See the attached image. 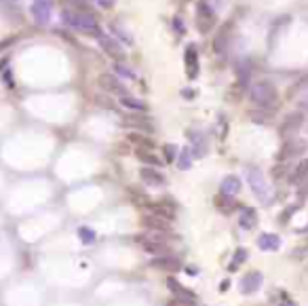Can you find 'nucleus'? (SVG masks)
Returning a JSON list of instances; mask_svg holds the SVG:
<instances>
[{"label": "nucleus", "instance_id": "obj_17", "mask_svg": "<svg viewBox=\"0 0 308 306\" xmlns=\"http://www.w3.org/2000/svg\"><path fill=\"white\" fill-rule=\"evenodd\" d=\"M258 247L262 251H277L281 247V239L272 232H264V234L258 236Z\"/></svg>", "mask_w": 308, "mask_h": 306}, {"label": "nucleus", "instance_id": "obj_22", "mask_svg": "<svg viewBox=\"0 0 308 306\" xmlns=\"http://www.w3.org/2000/svg\"><path fill=\"white\" fill-rule=\"evenodd\" d=\"M135 157H138L142 163H146V165H152V167H157V165H161V159L154 155L152 150H146V148H138L135 150Z\"/></svg>", "mask_w": 308, "mask_h": 306}, {"label": "nucleus", "instance_id": "obj_5", "mask_svg": "<svg viewBox=\"0 0 308 306\" xmlns=\"http://www.w3.org/2000/svg\"><path fill=\"white\" fill-rule=\"evenodd\" d=\"M97 40H99L101 49H104V53H106L108 57H112L114 61H123V59H125V51H123L121 42H116L112 36H106V34H101Z\"/></svg>", "mask_w": 308, "mask_h": 306}, {"label": "nucleus", "instance_id": "obj_11", "mask_svg": "<svg viewBox=\"0 0 308 306\" xmlns=\"http://www.w3.org/2000/svg\"><path fill=\"white\" fill-rule=\"evenodd\" d=\"M123 123L127 127H135V129H142V131H154V123L148 114H127L123 116Z\"/></svg>", "mask_w": 308, "mask_h": 306}, {"label": "nucleus", "instance_id": "obj_12", "mask_svg": "<svg viewBox=\"0 0 308 306\" xmlns=\"http://www.w3.org/2000/svg\"><path fill=\"white\" fill-rule=\"evenodd\" d=\"M188 135V140H190L192 144V155L194 157H205V152H207V138H205V133L203 131H196V129H190L186 133Z\"/></svg>", "mask_w": 308, "mask_h": 306}, {"label": "nucleus", "instance_id": "obj_10", "mask_svg": "<svg viewBox=\"0 0 308 306\" xmlns=\"http://www.w3.org/2000/svg\"><path fill=\"white\" fill-rule=\"evenodd\" d=\"M99 87L104 89V91H108V93H114V95H127V89H125V84L118 80L116 76H112V74H101L99 76Z\"/></svg>", "mask_w": 308, "mask_h": 306}, {"label": "nucleus", "instance_id": "obj_20", "mask_svg": "<svg viewBox=\"0 0 308 306\" xmlns=\"http://www.w3.org/2000/svg\"><path fill=\"white\" fill-rule=\"evenodd\" d=\"M238 224H241L243 230L255 228V224H258V213H255V209L253 207H245L241 211V217H238Z\"/></svg>", "mask_w": 308, "mask_h": 306}, {"label": "nucleus", "instance_id": "obj_36", "mask_svg": "<svg viewBox=\"0 0 308 306\" xmlns=\"http://www.w3.org/2000/svg\"><path fill=\"white\" fill-rule=\"evenodd\" d=\"M97 104L106 106V108H112V101H110V99H104V95H97Z\"/></svg>", "mask_w": 308, "mask_h": 306}, {"label": "nucleus", "instance_id": "obj_16", "mask_svg": "<svg viewBox=\"0 0 308 306\" xmlns=\"http://www.w3.org/2000/svg\"><path fill=\"white\" fill-rule=\"evenodd\" d=\"M304 123V114L302 112H292L285 116V121L281 123V135H289V133H296Z\"/></svg>", "mask_w": 308, "mask_h": 306}, {"label": "nucleus", "instance_id": "obj_2", "mask_svg": "<svg viewBox=\"0 0 308 306\" xmlns=\"http://www.w3.org/2000/svg\"><path fill=\"white\" fill-rule=\"evenodd\" d=\"M251 101L255 106H260L264 110H270V108H275L277 106V89L272 87V82L268 80H260V82H255L253 87H251V93H249Z\"/></svg>", "mask_w": 308, "mask_h": 306}, {"label": "nucleus", "instance_id": "obj_27", "mask_svg": "<svg viewBox=\"0 0 308 306\" xmlns=\"http://www.w3.org/2000/svg\"><path fill=\"white\" fill-rule=\"evenodd\" d=\"M215 205L219 207V211H224V213H230V211L234 209V201H232V196L219 194V196L215 199Z\"/></svg>", "mask_w": 308, "mask_h": 306}, {"label": "nucleus", "instance_id": "obj_4", "mask_svg": "<svg viewBox=\"0 0 308 306\" xmlns=\"http://www.w3.org/2000/svg\"><path fill=\"white\" fill-rule=\"evenodd\" d=\"M194 24H196V30L201 34H207L213 26H215V11L209 7V3H196V17H194Z\"/></svg>", "mask_w": 308, "mask_h": 306}, {"label": "nucleus", "instance_id": "obj_13", "mask_svg": "<svg viewBox=\"0 0 308 306\" xmlns=\"http://www.w3.org/2000/svg\"><path fill=\"white\" fill-rule=\"evenodd\" d=\"M152 268H159V270H167V273H175V270L182 268V260L175 258V256H159V258H154L152 262Z\"/></svg>", "mask_w": 308, "mask_h": 306}, {"label": "nucleus", "instance_id": "obj_3", "mask_svg": "<svg viewBox=\"0 0 308 306\" xmlns=\"http://www.w3.org/2000/svg\"><path fill=\"white\" fill-rule=\"evenodd\" d=\"M247 182H249V186H251L253 194L258 196L262 203H268V201H270V188H268V184H266V180H264V176H262L260 169L249 167V169H247Z\"/></svg>", "mask_w": 308, "mask_h": 306}, {"label": "nucleus", "instance_id": "obj_29", "mask_svg": "<svg viewBox=\"0 0 308 306\" xmlns=\"http://www.w3.org/2000/svg\"><path fill=\"white\" fill-rule=\"evenodd\" d=\"M78 236H80V241H82L84 245L95 243V232H93L91 228H87V226H80V228H78Z\"/></svg>", "mask_w": 308, "mask_h": 306}, {"label": "nucleus", "instance_id": "obj_8", "mask_svg": "<svg viewBox=\"0 0 308 306\" xmlns=\"http://www.w3.org/2000/svg\"><path fill=\"white\" fill-rule=\"evenodd\" d=\"M167 287L175 294V300H180V302H184V304H190V306L196 302V296H194L190 290H186V287H184L180 281H175V279L169 277V279H167Z\"/></svg>", "mask_w": 308, "mask_h": 306}, {"label": "nucleus", "instance_id": "obj_14", "mask_svg": "<svg viewBox=\"0 0 308 306\" xmlns=\"http://www.w3.org/2000/svg\"><path fill=\"white\" fill-rule=\"evenodd\" d=\"M306 150V144L302 142V140H289L285 146H283V150L279 152V157H277V161H287V159H294V157H298V155H302V152Z\"/></svg>", "mask_w": 308, "mask_h": 306}, {"label": "nucleus", "instance_id": "obj_9", "mask_svg": "<svg viewBox=\"0 0 308 306\" xmlns=\"http://www.w3.org/2000/svg\"><path fill=\"white\" fill-rule=\"evenodd\" d=\"M184 61H186V74H188V78H196L199 76V49L194 45H188L186 47Z\"/></svg>", "mask_w": 308, "mask_h": 306}, {"label": "nucleus", "instance_id": "obj_34", "mask_svg": "<svg viewBox=\"0 0 308 306\" xmlns=\"http://www.w3.org/2000/svg\"><path fill=\"white\" fill-rule=\"evenodd\" d=\"M173 30L180 34H186V26H184V21H182V17H173Z\"/></svg>", "mask_w": 308, "mask_h": 306}, {"label": "nucleus", "instance_id": "obj_28", "mask_svg": "<svg viewBox=\"0 0 308 306\" xmlns=\"http://www.w3.org/2000/svg\"><path fill=\"white\" fill-rule=\"evenodd\" d=\"M190 155H192V152H190V148H184V150L180 152L178 167H180V169H184V171H186V169H190V165H192V159H190Z\"/></svg>", "mask_w": 308, "mask_h": 306}, {"label": "nucleus", "instance_id": "obj_15", "mask_svg": "<svg viewBox=\"0 0 308 306\" xmlns=\"http://www.w3.org/2000/svg\"><path fill=\"white\" fill-rule=\"evenodd\" d=\"M142 224L146 228H150V230L167 232L171 222H169V220H165V217H161V215H157V213H146V215H142Z\"/></svg>", "mask_w": 308, "mask_h": 306}, {"label": "nucleus", "instance_id": "obj_38", "mask_svg": "<svg viewBox=\"0 0 308 306\" xmlns=\"http://www.w3.org/2000/svg\"><path fill=\"white\" fill-rule=\"evenodd\" d=\"M228 287H230V281H228V279H226V281H222V283H219V290H222V292H226V290H228Z\"/></svg>", "mask_w": 308, "mask_h": 306}, {"label": "nucleus", "instance_id": "obj_25", "mask_svg": "<svg viewBox=\"0 0 308 306\" xmlns=\"http://www.w3.org/2000/svg\"><path fill=\"white\" fill-rule=\"evenodd\" d=\"M228 32H230V30L224 26V28H222V32L213 38V51H215V53H224V51H226V45H228Z\"/></svg>", "mask_w": 308, "mask_h": 306}, {"label": "nucleus", "instance_id": "obj_24", "mask_svg": "<svg viewBox=\"0 0 308 306\" xmlns=\"http://www.w3.org/2000/svg\"><path fill=\"white\" fill-rule=\"evenodd\" d=\"M121 106H125V108H129V110H135V112H146V104H144V101L131 97L129 93L121 97Z\"/></svg>", "mask_w": 308, "mask_h": 306}, {"label": "nucleus", "instance_id": "obj_19", "mask_svg": "<svg viewBox=\"0 0 308 306\" xmlns=\"http://www.w3.org/2000/svg\"><path fill=\"white\" fill-rule=\"evenodd\" d=\"M140 176H142V182H146L150 186H163L165 184V176L159 173L157 169H152V167H144L140 171Z\"/></svg>", "mask_w": 308, "mask_h": 306}, {"label": "nucleus", "instance_id": "obj_6", "mask_svg": "<svg viewBox=\"0 0 308 306\" xmlns=\"http://www.w3.org/2000/svg\"><path fill=\"white\" fill-rule=\"evenodd\" d=\"M262 281H264L262 273H258V270H251V273H247V275L241 279V283H238V290H241V294H245V296L255 294V292L260 290Z\"/></svg>", "mask_w": 308, "mask_h": 306}, {"label": "nucleus", "instance_id": "obj_7", "mask_svg": "<svg viewBox=\"0 0 308 306\" xmlns=\"http://www.w3.org/2000/svg\"><path fill=\"white\" fill-rule=\"evenodd\" d=\"M32 17L34 21L45 26L51 21V0H34L32 3Z\"/></svg>", "mask_w": 308, "mask_h": 306}, {"label": "nucleus", "instance_id": "obj_31", "mask_svg": "<svg viewBox=\"0 0 308 306\" xmlns=\"http://www.w3.org/2000/svg\"><path fill=\"white\" fill-rule=\"evenodd\" d=\"M245 260H247V249H243V247H241V249H236V251H234V262L230 264V270H234L238 264L245 262Z\"/></svg>", "mask_w": 308, "mask_h": 306}, {"label": "nucleus", "instance_id": "obj_21", "mask_svg": "<svg viewBox=\"0 0 308 306\" xmlns=\"http://www.w3.org/2000/svg\"><path fill=\"white\" fill-rule=\"evenodd\" d=\"M150 209H152V213H157V215L169 220V222H171V220H173V215H175V207L169 205V203H157V205H150Z\"/></svg>", "mask_w": 308, "mask_h": 306}, {"label": "nucleus", "instance_id": "obj_26", "mask_svg": "<svg viewBox=\"0 0 308 306\" xmlns=\"http://www.w3.org/2000/svg\"><path fill=\"white\" fill-rule=\"evenodd\" d=\"M129 142H133L138 148H146V150L154 148V142L150 138H146V135H142V133H129Z\"/></svg>", "mask_w": 308, "mask_h": 306}, {"label": "nucleus", "instance_id": "obj_1", "mask_svg": "<svg viewBox=\"0 0 308 306\" xmlns=\"http://www.w3.org/2000/svg\"><path fill=\"white\" fill-rule=\"evenodd\" d=\"M61 19L65 26H70L72 30H78L82 34H91V36L99 38L101 36V28L97 24V19L87 13V11H78V9H63Z\"/></svg>", "mask_w": 308, "mask_h": 306}, {"label": "nucleus", "instance_id": "obj_32", "mask_svg": "<svg viewBox=\"0 0 308 306\" xmlns=\"http://www.w3.org/2000/svg\"><path fill=\"white\" fill-rule=\"evenodd\" d=\"M116 72L121 74V76H127V78H135V74L129 70L127 65H123V63H116Z\"/></svg>", "mask_w": 308, "mask_h": 306}, {"label": "nucleus", "instance_id": "obj_39", "mask_svg": "<svg viewBox=\"0 0 308 306\" xmlns=\"http://www.w3.org/2000/svg\"><path fill=\"white\" fill-rule=\"evenodd\" d=\"M167 306H190V304H184V302H180V300H175V302H169Z\"/></svg>", "mask_w": 308, "mask_h": 306}, {"label": "nucleus", "instance_id": "obj_30", "mask_svg": "<svg viewBox=\"0 0 308 306\" xmlns=\"http://www.w3.org/2000/svg\"><path fill=\"white\" fill-rule=\"evenodd\" d=\"M163 152H165V161H167V163H173L175 157H178V148H175L173 144H165V146H163Z\"/></svg>", "mask_w": 308, "mask_h": 306}, {"label": "nucleus", "instance_id": "obj_23", "mask_svg": "<svg viewBox=\"0 0 308 306\" xmlns=\"http://www.w3.org/2000/svg\"><path fill=\"white\" fill-rule=\"evenodd\" d=\"M306 178H308V159H304L296 165L294 173H292V184H302Z\"/></svg>", "mask_w": 308, "mask_h": 306}, {"label": "nucleus", "instance_id": "obj_35", "mask_svg": "<svg viewBox=\"0 0 308 306\" xmlns=\"http://www.w3.org/2000/svg\"><path fill=\"white\" fill-rule=\"evenodd\" d=\"M95 3H97L99 7H104V9H110V7L116 3V0H95Z\"/></svg>", "mask_w": 308, "mask_h": 306}, {"label": "nucleus", "instance_id": "obj_37", "mask_svg": "<svg viewBox=\"0 0 308 306\" xmlns=\"http://www.w3.org/2000/svg\"><path fill=\"white\" fill-rule=\"evenodd\" d=\"M182 95H184L186 99H192V97L196 95V91H194V89H182Z\"/></svg>", "mask_w": 308, "mask_h": 306}, {"label": "nucleus", "instance_id": "obj_40", "mask_svg": "<svg viewBox=\"0 0 308 306\" xmlns=\"http://www.w3.org/2000/svg\"><path fill=\"white\" fill-rule=\"evenodd\" d=\"M279 306H296V302H292V300H283Z\"/></svg>", "mask_w": 308, "mask_h": 306}, {"label": "nucleus", "instance_id": "obj_33", "mask_svg": "<svg viewBox=\"0 0 308 306\" xmlns=\"http://www.w3.org/2000/svg\"><path fill=\"white\" fill-rule=\"evenodd\" d=\"M302 89H308V76H304L302 80H298L296 82V87H292V91H289V93H298V91H302Z\"/></svg>", "mask_w": 308, "mask_h": 306}, {"label": "nucleus", "instance_id": "obj_18", "mask_svg": "<svg viewBox=\"0 0 308 306\" xmlns=\"http://www.w3.org/2000/svg\"><path fill=\"white\" fill-rule=\"evenodd\" d=\"M238 192H241V180H238L236 176H226L224 180H222V194L234 196Z\"/></svg>", "mask_w": 308, "mask_h": 306}]
</instances>
